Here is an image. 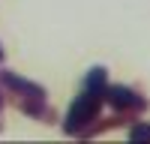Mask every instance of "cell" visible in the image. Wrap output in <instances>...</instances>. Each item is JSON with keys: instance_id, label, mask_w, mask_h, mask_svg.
Here are the masks:
<instances>
[{"instance_id": "cell-1", "label": "cell", "mask_w": 150, "mask_h": 144, "mask_svg": "<svg viewBox=\"0 0 150 144\" xmlns=\"http://www.w3.org/2000/svg\"><path fill=\"white\" fill-rule=\"evenodd\" d=\"M102 105H105V93H96V90H81V96L69 105V111L63 117V132L72 138H81V132L93 123V120L102 114Z\"/></svg>"}, {"instance_id": "cell-6", "label": "cell", "mask_w": 150, "mask_h": 144, "mask_svg": "<svg viewBox=\"0 0 150 144\" xmlns=\"http://www.w3.org/2000/svg\"><path fill=\"white\" fill-rule=\"evenodd\" d=\"M3 60H6V54H3V45H0V66H3Z\"/></svg>"}, {"instance_id": "cell-5", "label": "cell", "mask_w": 150, "mask_h": 144, "mask_svg": "<svg viewBox=\"0 0 150 144\" xmlns=\"http://www.w3.org/2000/svg\"><path fill=\"white\" fill-rule=\"evenodd\" d=\"M6 102H9V93H6V87H3V84H0V114H3Z\"/></svg>"}, {"instance_id": "cell-4", "label": "cell", "mask_w": 150, "mask_h": 144, "mask_svg": "<svg viewBox=\"0 0 150 144\" xmlns=\"http://www.w3.org/2000/svg\"><path fill=\"white\" fill-rule=\"evenodd\" d=\"M129 138H132V141H150V123L135 120V123L129 126Z\"/></svg>"}, {"instance_id": "cell-2", "label": "cell", "mask_w": 150, "mask_h": 144, "mask_svg": "<svg viewBox=\"0 0 150 144\" xmlns=\"http://www.w3.org/2000/svg\"><path fill=\"white\" fill-rule=\"evenodd\" d=\"M105 105H111L114 114H123L126 120L135 123L141 114H147L150 99L138 87H129V84H108L105 87Z\"/></svg>"}, {"instance_id": "cell-3", "label": "cell", "mask_w": 150, "mask_h": 144, "mask_svg": "<svg viewBox=\"0 0 150 144\" xmlns=\"http://www.w3.org/2000/svg\"><path fill=\"white\" fill-rule=\"evenodd\" d=\"M105 87H108V69H105V66H93V69L84 75V90L105 93Z\"/></svg>"}]
</instances>
